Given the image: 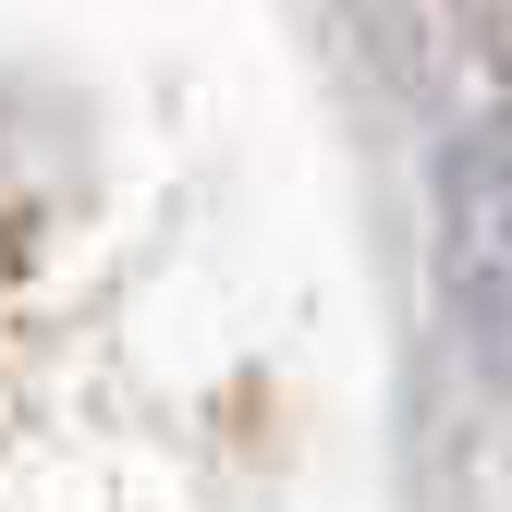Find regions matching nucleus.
<instances>
[{
  "label": "nucleus",
  "mask_w": 512,
  "mask_h": 512,
  "mask_svg": "<svg viewBox=\"0 0 512 512\" xmlns=\"http://www.w3.org/2000/svg\"><path fill=\"white\" fill-rule=\"evenodd\" d=\"M464 25V110L439 135V317L464 354L512 366V0H452Z\"/></svg>",
  "instance_id": "f257e3e1"
}]
</instances>
